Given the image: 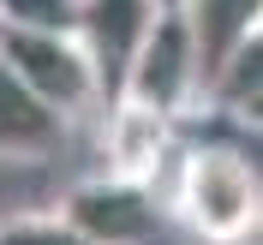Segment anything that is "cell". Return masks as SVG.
Instances as JSON below:
<instances>
[{
  "instance_id": "6da1fadb",
  "label": "cell",
  "mask_w": 263,
  "mask_h": 245,
  "mask_svg": "<svg viewBox=\"0 0 263 245\" xmlns=\"http://www.w3.org/2000/svg\"><path fill=\"white\" fill-rule=\"evenodd\" d=\"M162 203L174 228L192 233L197 245H251L263 221V174L251 144H233L228 126L221 138L180 131V156L162 180Z\"/></svg>"
},
{
  "instance_id": "7a4b0ae2",
  "label": "cell",
  "mask_w": 263,
  "mask_h": 245,
  "mask_svg": "<svg viewBox=\"0 0 263 245\" xmlns=\"http://www.w3.org/2000/svg\"><path fill=\"white\" fill-rule=\"evenodd\" d=\"M197 90H203L197 30H192V18H185V6H167V12H156V24L144 30V42H138V54H132V66H126V78H120V96H132V102H144V108H156V114H167V120L185 126V120L197 114Z\"/></svg>"
},
{
  "instance_id": "3957f363",
  "label": "cell",
  "mask_w": 263,
  "mask_h": 245,
  "mask_svg": "<svg viewBox=\"0 0 263 245\" xmlns=\"http://www.w3.org/2000/svg\"><path fill=\"white\" fill-rule=\"evenodd\" d=\"M90 245H162V233H174L162 192L149 180H126V174H90L54 203Z\"/></svg>"
},
{
  "instance_id": "277c9868",
  "label": "cell",
  "mask_w": 263,
  "mask_h": 245,
  "mask_svg": "<svg viewBox=\"0 0 263 245\" xmlns=\"http://www.w3.org/2000/svg\"><path fill=\"white\" fill-rule=\"evenodd\" d=\"M0 66L18 72L42 102H54L66 120H96L102 114V90H96V72H90V54L84 42L66 30H0Z\"/></svg>"
},
{
  "instance_id": "5b68a950",
  "label": "cell",
  "mask_w": 263,
  "mask_h": 245,
  "mask_svg": "<svg viewBox=\"0 0 263 245\" xmlns=\"http://www.w3.org/2000/svg\"><path fill=\"white\" fill-rule=\"evenodd\" d=\"M96 120H102V167L108 174H126V180H149L162 192L167 167L180 156V120L156 114V108H144V102H132V96L102 102Z\"/></svg>"
},
{
  "instance_id": "8992f818",
  "label": "cell",
  "mask_w": 263,
  "mask_h": 245,
  "mask_svg": "<svg viewBox=\"0 0 263 245\" xmlns=\"http://www.w3.org/2000/svg\"><path fill=\"white\" fill-rule=\"evenodd\" d=\"M156 0H78V12H72V36L84 42L90 54V72H96V90L102 102L120 96V78H126L132 54L144 42V30L156 24Z\"/></svg>"
},
{
  "instance_id": "52a82bcc",
  "label": "cell",
  "mask_w": 263,
  "mask_h": 245,
  "mask_svg": "<svg viewBox=\"0 0 263 245\" xmlns=\"http://www.w3.org/2000/svg\"><path fill=\"white\" fill-rule=\"evenodd\" d=\"M78 120H66L30 84L0 66V162H54L72 144Z\"/></svg>"
},
{
  "instance_id": "ba28073f",
  "label": "cell",
  "mask_w": 263,
  "mask_h": 245,
  "mask_svg": "<svg viewBox=\"0 0 263 245\" xmlns=\"http://www.w3.org/2000/svg\"><path fill=\"white\" fill-rule=\"evenodd\" d=\"M0 245H90L60 210H18L0 215Z\"/></svg>"
},
{
  "instance_id": "9c48e42d",
  "label": "cell",
  "mask_w": 263,
  "mask_h": 245,
  "mask_svg": "<svg viewBox=\"0 0 263 245\" xmlns=\"http://www.w3.org/2000/svg\"><path fill=\"white\" fill-rule=\"evenodd\" d=\"M78 0H0V30H66Z\"/></svg>"
},
{
  "instance_id": "30bf717a",
  "label": "cell",
  "mask_w": 263,
  "mask_h": 245,
  "mask_svg": "<svg viewBox=\"0 0 263 245\" xmlns=\"http://www.w3.org/2000/svg\"><path fill=\"white\" fill-rule=\"evenodd\" d=\"M156 6H162V12H167V6H185V0H156Z\"/></svg>"
}]
</instances>
